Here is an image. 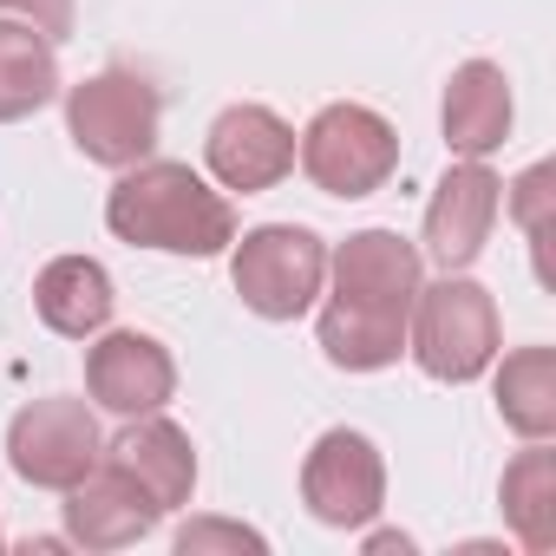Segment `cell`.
Segmentation results:
<instances>
[{
  "instance_id": "1",
  "label": "cell",
  "mask_w": 556,
  "mask_h": 556,
  "mask_svg": "<svg viewBox=\"0 0 556 556\" xmlns=\"http://www.w3.org/2000/svg\"><path fill=\"white\" fill-rule=\"evenodd\" d=\"M105 223L131 249H164V255H197V262L236 242L229 197L210 190L190 164H164V157H144L112 184Z\"/></svg>"
},
{
  "instance_id": "2",
  "label": "cell",
  "mask_w": 556,
  "mask_h": 556,
  "mask_svg": "<svg viewBox=\"0 0 556 556\" xmlns=\"http://www.w3.org/2000/svg\"><path fill=\"white\" fill-rule=\"evenodd\" d=\"M406 354L419 361V374L465 387L497 361V302L471 282V275H445V282L419 289L413 321H406Z\"/></svg>"
},
{
  "instance_id": "3",
  "label": "cell",
  "mask_w": 556,
  "mask_h": 556,
  "mask_svg": "<svg viewBox=\"0 0 556 556\" xmlns=\"http://www.w3.org/2000/svg\"><path fill=\"white\" fill-rule=\"evenodd\" d=\"M229 282L242 295L249 315L262 321H295L315 308L321 282H328V242L302 223H262L236 242L229 255Z\"/></svg>"
},
{
  "instance_id": "4",
  "label": "cell",
  "mask_w": 556,
  "mask_h": 556,
  "mask_svg": "<svg viewBox=\"0 0 556 556\" xmlns=\"http://www.w3.org/2000/svg\"><path fill=\"white\" fill-rule=\"evenodd\" d=\"M295 157H302V170H308L315 190L354 203V197L387 190V177L400 170V131H393L374 105H348V99H341V105H321V112L308 118Z\"/></svg>"
},
{
  "instance_id": "5",
  "label": "cell",
  "mask_w": 556,
  "mask_h": 556,
  "mask_svg": "<svg viewBox=\"0 0 556 556\" xmlns=\"http://www.w3.org/2000/svg\"><path fill=\"white\" fill-rule=\"evenodd\" d=\"M157 125H164V99L138 73H92L66 92V131L105 170L144 164L157 151Z\"/></svg>"
},
{
  "instance_id": "6",
  "label": "cell",
  "mask_w": 556,
  "mask_h": 556,
  "mask_svg": "<svg viewBox=\"0 0 556 556\" xmlns=\"http://www.w3.org/2000/svg\"><path fill=\"white\" fill-rule=\"evenodd\" d=\"M99 458H105V439L86 400H34L8 426V465L40 491H73Z\"/></svg>"
},
{
  "instance_id": "7",
  "label": "cell",
  "mask_w": 556,
  "mask_h": 556,
  "mask_svg": "<svg viewBox=\"0 0 556 556\" xmlns=\"http://www.w3.org/2000/svg\"><path fill=\"white\" fill-rule=\"evenodd\" d=\"M302 497L334 530L374 523L380 504H387V458H380V445L367 432H348V426L321 432L315 452L302 458Z\"/></svg>"
},
{
  "instance_id": "8",
  "label": "cell",
  "mask_w": 556,
  "mask_h": 556,
  "mask_svg": "<svg viewBox=\"0 0 556 556\" xmlns=\"http://www.w3.org/2000/svg\"><path fill=\"white\" fill-rule=\"evenodd\" d=\"M86 393L118 413V419H138V413H164L170 393H177V361L157 334H138V328H118V334H92L86 348Z\"/></svg>"
},
{
  "instance_id": "9",
  "label": "cell",
  "mask_w": 556,
  "mask_h": 556,
  "mask_svg": "<svg viewBox=\"0 0 556 556\" xmlns=\"http://www.w3.org/2000/svg\"><path fill=\"white\" fill-rule=\"evenodd\" d=\"M497 210H504V184L484 170V157L452 164V170L439 177L432 203H426V249H419V255H432L445 275L471 268V262L484 255L491 229H497Z\"/></svg>"
},
{
  "instance_id": "10",
  "label": "cell",
  "mask_w": 556,
  "mask_h": 556,
  "mask_svg": "<svg viewBox=\"0 0 556 556\" xmlns=\"http://www.w3.org/2000/svg\"><path fill=\"white\" fill-rule=\"evenodd\" d=\"M203 164H210V177L223 190H242V197L275 190L295 170V131L268 105H229L203 131Z\"/></svg>"
},
{
  "instance_id": "11",
  "label": "cell",
  "mask_w": 556,
  "mask_h": 556,
  "mask_svg": "<svg viewBox=\"0 0 556 556\" xmlns=\"http://www.w3.org/2000/svg\"><path fill=\"white\" fill-rule=\"evenodd\" d=\"M334 295L361 302V308H387V315H413L419 289H426V255L400 236V229H354L334 255Z\"/></svg>"
},
{
  "instance_id": "12",
  "label": "cell",
  "mask_w": 556,
  "mask_h": 556,
  "mask_svg": "<svg viewBox=\"0 0 556 556\" xmlns=\"http://www.w3.org/2000/svg\"><path fill=\"white\" fill-rule=\"evenodd\" d=\"M105 465H112L118 478H131L157 510H177V504H190V491H197V452H190V432H184L177 419H164V413H138V419H125V432L105 445Z\"/></svg>"
},
{
  "instance_id": "13",
  "label": "cell",
  "mask_w": 556,
  "mask_h": 556,
  "mask_svg": "<svg viewBox=\"0 0 556 556\" xmlns=\"http://www.w3.org/2000/svg\"><path fill=\"white\" fill-rule=\"evenodd\" d=\"M157 517H164V510H157L131 478H118L105 458L66 491V543H79V549H125V543L151 536Z\"/></svg>"
},
{
  "instance_id": "14",
  "label": "cell",
  "mask_w": 556,
  "mask_h": 556,
  "mask_svg": "<svg viewBox=\"0 0 556 556\" xmlns=\"http://www.w3.org/2000/svg\"><path fill=\"white\" fill-rule=\"evenodd\" d=\"M510 79L491 60H465L445 79V105H439V131L452 144V157H491L510 138Z\"/></svg>"
},
{
  "instance_id": "15",
  "label": "cell",
  "mask_w": 556,
  "mask_h": 556,
  "mask_svg": "<svg viewBox=\"0 0 556 556\" xmlns=\"http://www.w3.org/2000/svg\"><path fill=\"white\" fill-rule=\"evenodd\" d=\"M34 308H40V321H47L53 334L92 341V334L112 321L118 295H112L105 262H92V255H53V262L40 268V282H34Z\"/></svg>"
},
{
  "instance_id": "16",
  "label": "cell",
  "mask_w": 556,
  "mask_h": 556,
  "mask_svg": "<svg viewBox=\"0 0 556 556\" xmlns=\"http://www.w3.org/2000/svg\"><path fill=\"white\" fill-rule=\"evenodd\" d=\"M406 321L413 315H387V308H361V302H328L315 334H321V354L348 374H380L406 354Z\"/></svg>"
},
{
  "instance_id": "17",
  "label": "cell",
  "mask_w": 556,
  "mask_h": 556,
  "mask_svg": "<svg viewBox=\"0 0 556 556\" xmlns=\"http://www.w3.org/2000/svg\"><path fill=\"white\" fill-rule=\"evenodd\" d=\"M60 99V53L40 27L0 21V125H21Z\"/></svg>"
},
{
  "instance_id": "18",
  "label": "cell",
  "mask_w": 556,
  "mask_h": 556,
  "mask_svg": "<svg viewBox=\"0 0 556 556\" xmlns=\"http://www.w3.org/2000/svg\"><path fill=\"white\" fill-rule=\"evenodd\" d=\"M504 517L530 556L556 549V452H543V439L504 465Z\"/></svg>"
},
{
  "instance_id": "19",
  "label": "cell",
  "mask_w": 556,
  "mask_h": 556,
  "mask_svg": "<svg viewBox=\"0 0 556 556\" xmlns=\"http://www.w3.org/2000/svg\"><path fill=\"white\" fill-rule=\"evenodd\" d=\"M497 413L517 439L556 432V348H517L497 367Z\"/></svg>"
},
{
  "instance_id": "20",
  "label": "cell",
  "mask_w": 556,
  "mask_h": 556,
  "mask_svg": "<svg viewBox=\"0 0 556 556\" xmlns=\"http://www.w3.org/2000/svg\"><path fill=\"white\" fill-rule=\"evenodd\" d=\"M210 549H229V556H262V530L249 523H229V517H190L177 530V556H210Z\"/></svg>"
},
{
  "instance_id": "21",
  "label": "cell",
  "mask_w": 556,
  "mask_h": 556,
  "mask_svg": "<svg viewBox=\"0 0 556 556\" xmlns=\"http://www.w3.org/2000/svg\"><path fill=\"white\" fill-rule=\"evenodd\" d=\"M510 190H517L510 203H517V223H523V236L543 249V229H549V223H543V216H549V164H530V170H523Z\"/></svg>"
},
{
  "instance_id": "22",
  "label": "cell",
  "mask_w": 556,
  "mask_h": 556,
  "mask_svg": "<svg viewBox=\"0 0 556 556\" xmlns=\"http://www.w3.org/2000/svg\"><path fill=\"white\" fill-rule=\"evenodd\" d=\"M0 14L40 27L47 40H66V34H73V0H0Z\"/></svg>"
},
{
  "instance_id": "23",
  "label": "cell",
  "mask_w": 556,
  "mask_h": 556,
  "mask_svg": "<svg viewBox=\"0 0 556 556\" xmlns=\"http://www.w3.org/2000/svg\"><path fill=\"white\" fill-rule=\"evenodd\" d=\"M367 549H413V536H393V530H380V536H367Z\"/></svg>"
}]
</instances>
